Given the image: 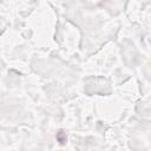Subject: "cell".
Wrapping results in <instances>:
<instances>
[{
  "label": "cell",
  "mask_w": 151,
  "mask_h": 151,
  "mask_svg": "<svg viewBox=\"0 0 151 151\" xmlns=\"http://www.w3.org/2000/svg\"><path fill=\"white\" fill-rule=\"evenodd\" d=\"M66 139H67V137H66V133L64 132V131H59L58 133H57V140L63 145V144H65V142H66Z\"/></svg>",
  "instance_id": "6da1fadb"
}]
</instances>
